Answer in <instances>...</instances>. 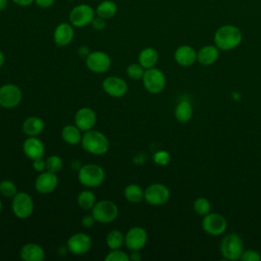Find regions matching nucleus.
<instances>
[{
  "mask_svg": "<svg viewBox=\"0 0 261 261\" xmlns=\"http://www.w3.org/2000/svg\"><path fill=\"white\" fill-rule=\"evenodd\" d=\"M158 58H159L158 52L152 47H147L140 52L138 60H139V64L142 67H144L145 69H148V68L155 67L156 63L158 62Z\"/></svg>",
  "mask_w": 261,
  "mask_h": 261,
  "instance_id": "24",
  "label": "nucleus"
},
{
  "mask_svg": "<svg viewBox=\"0 0 261 261\" xmlns=\"http://www.w3.org/2000/svg\"><path fill=\"white\" fill-rule=\"evenodd\" d=\"M22 150L24 155L31 160L42 158L45 154L44 143L37 137H28L22 144Z\"/></svg>",
  "mask_w": 261,
  "mask_h": 261,
  "instance_id": "19",
  "label": "nucleus"
},
{
  "mask_svg": "<svg viewBox=\"0 0 261 261\" xmlns=\"http://www.w3.org/2000/svg\"><path fill=\"white\" fill-rule=\"evenodd\" d=\"M220 252L227 260L240 259L244 252V243L242 238L234 232L226 234L220 243Z\"/></svg>",
  "mask_w": 261,
  "mask_h": 261,
  "instance_id": "4",
  "label": "nucleus"
},
{
  "mask_svg": "<svg viewBox=\"0 0 261 261\" xmlns=\"http://www.w3.org/2000/svg\"><path fill=\"white\" fill-rule=\"evenodd\" d=\"M62 167V159L58 155H52L46 159V170L57 173Z\"/></svg>",
  "mask_w": 261,
  "mask_h": 261,
  "instance_id": "33",
  "label": "nucleus"
},
{
  "mask_svg": "<svg viewBox=\"0 0 261 261\" xmlns=\"http://www.w3.org/2000/svg\"><path fill=\"white\" fill-rule=\"evenodd\" d=\"M58 185V177L56 173L51 171H43L35 179V189L40 194L52 193Z\"/></svg>",
  "mask_w": 261,
  "mask_h": 261,
  "instance_id": "16",
  "label": "nucleus"
},
{
  "mask_svg": "<svg viewBox=\"0 0 261 261\" xmlns=\"http://www.w3.org/2000/svg\"><path fill=\"white\" fill-rule=\"evenodd\" d=\"M102 88L106 94L114 98L123 97L127 92V84L126 82L115 75L107 76L102 82Z\"/></svg>",
  "mask_w": 261,
  "mask_h": 261,
  "instance_id": "15",
  "label": "nucleus"
},
{
  "mask_svg": "<svg viewBox=\"0 0 261 261\" xmlns=\"http://www.w3.org/2000/svg\"><path fill=\"white\" fill-rule=\"evenodd\" d=\"M170 197L169 189L163 184H152L144 191V199L153 206L164 205Z\"/></svg>",
  "mask_w": 261,
  "mask_h": 261,
  "instance_id": "9",
  "label": "nucleus"
},
{
  "mask_svg": "<svg viewBox=\"0 0 261 261\" xmlns=\"http://www.w3.org/2000/svg\"><path fill=\"white\" fill-rule=\"evenodd\" d=\"M11 209L17 218L25 219L30 217L34 211V201L28 193L17 192L12 198Z\"/></svg>",
  "mask_w": 261,
  "mask_h": 261,
  "instance_id": "8",
  "label": "nucleus"
},
{
  "mask_svg": "<svg viewBox=\"0 0 261 261\" xmlns=\"http://www.w3.org/2000/svg\"><path fill=\"white\" fill-rule=\"evenodd\" d=\"M194 210L198 215L205 216L211 212V204L206 198L199 197L194 202Z\"/></svg>",
  "mask_w": 261,
  "mask_h": 261,
  "instance_id": "31",
  "label": "nucleus"
},
{
  "mask_svg": "<svg viewBox=\"0 0 261 261\" xmlns=\"http://www.w3.org/2000/svg\"><path fill=\"white\" fill-rule=\"evenodd\" d=\"M219 56V49L216 46L206 45L197 52V60L200 64L208 66L216 62Z\"/></svg>",
  "mask_w": 261,
  "mask_h": 261,
  "instance_id": "22",
  "label": "nucleus"
},
{
  "mask_svg": "<svg viewBox=\"0 0 261 261\" xmlns=\"http://www.w3.org/2000/svg\"><path fill=\"white\" fill-rule=\"evenodd\" d=\"M86 65L95 73H103L110 68L111 58L103 51H93L86 57Z\"/></svg>",
  "mask_w": 261,
  "mask_h": 261,
  "instance_id": "11",
  "label": "nucleus"
},
{
  "mask_svg": "<svg viewBox=\"0 0 261 261\" xmlns=\"http://www.w3.org/2000/svg\"><path fill=\"white\" fill-rule=\"evenodd\" d=\"M95 222H96V220H95V218L93 217L92 214L91 215H85L82 219V224L86 228H91L94 225Z\"/></svg>",
  "mask_w": 261,
  "mask_h": 261,
  "instance_id": "40",
  "label": "nucleus"
},
{
  "mask_svg": "<svg viewBox=\"0 0 261 261\" xmlns=\"http://www.w3.org/2000/svg\"><path fill=\"white\" fill-rule=\"evenodd\" d=\"M142 259V255L139 253V251H132L129 255V260L132 261H140Z\"/></svg>",
  "mask_w": 261,
  "mask_h": 261,
  "instance_id": "43",
  "label": "nucleus"
},
{
  "mask_svg": "<svg viewBox=\"0 0 261 261\" xmlns=\"http://www.w3.org/2000/svg\"><path fill=\"white\" fill-rule=\"evenodd\" d=\"M2 209H3V204H2V201L0 200V213L2 212Z\"/></svg>",
  "mask_w": 261,
  "mask_h": 261,
  "instance_id": "47",
  "label": "nucleus"
},
{
  "mask_svg": "<svg viewBox=\"0 0 261 261\" xmlns=\"http://www.w3.org/2000/svg\"><path fill=\"white\" fill-rule=\"evenodd\" d=\"M145 68L142 67L139 63H132L126 67V74L132 80H140L143 77Z\"/></svg>",
  "mask_w": 261,
  "mask_h": 261,
  "instance_id": "34",
  "label": "nucleus"
},
{
  "mask_svg": "<svg viewBox=\"0 0 261 261\" xmlns=\"http://www.w3.org/2000/svg\"><path fill=\"white\" fill-rule=\"evenodd\" d=\"M174 116L179 122H188L193 116V107L190 101H180L174 109Z\"/></svg>",
  "mask_w": 261,
  "mask_h": 261,
  "instance_id": "27",
  "label": "nucleus"
},
{
  "mask_svg": "<svg viewBox=\"0 0 261 261\" xmlns=\"http://www.w3.org/2000/svg\"><path fill=\"white\" fill-rule=\"evenodd\" d=\"M106 244L109 249H120L124 244V236L120 230L113 229L108 232L106 237Z\"/></svg>",
  "mask_w": 261,
  "mask_h": 261,
  "instance_id": "30",
  "label": "nucleus"
},
{
  "mask_svg": "<svg viewBox=\"0 0 261 261\" xmlns=\"http://www.w3.org/2000/svg\"><path fill=\"white\" fill-rule=\"evenodd\" d=\"M174 60L180 66H191L197 60V52L190 45H181L174 52Z\"/></svg>",
  "mask_w": 261,
  "mask_h": 261,
  "instance_id": "20",
  "label": "nucleus"
},
{
  "mask_svg": "<svg viewBox=\"0 0 261 261\" xmlns=\"http://www.w3.org/2000/svg\"><path fill=\"white\" fill-rule=\"evenodd\" d=\"M33 168L35 171H37L39 173L45 171L46 170V160H44L43 157L33 160Z\"/></svg>",
  "mask_w": 261,
  "mask_h": 261,
  "instance_id": "39",
  "label": "nucleus"
},
{
  "mask_svg": "<svg viewBox=\"0 0 261 261\" xmlns=\"http://www.w3.org/2000/svg\"><path fill=\"white\" fill-rule=\"evenodd\" d=\"M8 5V0H0V11L4 10Z\"/></svg>",
  "mask_w": 261,
  "mask_h": 261,
  "instance_id": "45",
  "label": "nucleus"
},
{
  "mask_svg": "<svg viewBox=\"0 0 261 261\" xmlns=\"http://www.w3.org/2000/svg\"><path fill=\"white\" fill-rule=\"evenodd\" d=\"M243 39L241 30L232 24H224L218 28L214 34L215 46L222 51H228L238 47Z\"/></svg>",
  "mask_w": 261,
  "mask_h": 261,
  "instance_id": "1",
  "label": "nucleus"
},
{
  "mask_svg": "<svg viewBox=\"0 0 261 261\" xmlns=\"http://www.w3.org/2000/svg\"><path fill=\"white\" fill-rule=\"evenodd\" d=\"M19 256L24 261H42L45 258V251L39 244L28 243L21 247Z\"/></svg>",
  "mask_w": 261,
  "mask_h": 261,
  "instance_id": "21",
  "label": "nucleus"
},
{
  "mask_svg": "<svg viewBox=\"0 0 261 261\" xmlns=\"http://www.w3.org/2000/svg\"><path fill=\"white\" fill-rule=\"evenodd\" d=\"M91 24H92V27H93V29L95 31L100 32V31H103L106 28V19H104V18H102V17L97 15V16L94 17V19L92 20Z\"/></svg>",
  "mask_w": 261,
  "mask_h": 261,
  "instance_id": "38",
  "label": "nucleus"
},
{
  "mask_svg": "<svg viewBox=\"0 0 261 261\" xmlns=\"http://www.w3.org/2000/svg\"><path fill=\"white\" fill-rule=\"evenodd\" d=\"M171 157L170 154L165 151V150H160L157 151L154 155H153V160L157 165H161V166H165L169 163Z\"/></svg>",
  "mask_w": 261,
  "mask_h": 261,
  "instance_id": "36",
  "label": "nucleus"
},
{
  "mask_svg": "<svg viewBox=\"0 0 261 261\" xmlns=\"http://www.w3.org/2000/svg\"><path fill=\"white\" fill-rule=\"evenodd\" d=\"M89 49H88V47H86V46H82V47H80V49H79V54L82 56V57H87L88 55H89Z\"/></svg>",
  "mask_w": 261,
  "mask_h": 261,
  "instance_id": "44",
  "label": "nucleus"
},
{
  "mask_svg": "<svg viewBox=\"0 0 261 261\" xmlns=\"http://www.w3.org/2000/svg\"><path fill=\"white\" fill-rule=\"evenodd\" d=\"M82 130L75 124H67L61 130L63 141L69 145H76L82 141Z\"/></svg>",
  "mask_w": 261,
  "mask_h": 261,
  "instance_id": "25",
  "label": "nucleus"
},
{
  "mask_svg": "<svg viewBox=\"0 0 261 261\" xmlns=\"http://www.w3.org/2000/svg\"><path fill=\"white\" fill-rule=\"evenodd\" d=\"M81 143L86 152L94 155H104L109 150V141L107 137L99 130L90 129L85 132Z\"/></svg>",
  "mask_w": 261,
  "mask_h": 261,
  "instance_id": "2",
  "label": "nucleus"
},
{
  "mask_svg": "<svg viewBox=\"0 0 261 261\" xmlns=\"http://www.w3.org/2000/svg\"><path fill=\"white\" fill-rule=\"evenodd\" d=\"M123 195L124 198L130 203H140L144 199V191L139 185L136 184L126 186Z\"/></svg>",
  "mask_w": 261,
  "mask_h": 261,
  "instance_id": "28",
  "label": "nucleus"
},
{
  "mask_svg": "<svg viewBox=\"0 0 261 261\" xmlns=\"http://www.w3.org/2000/svg\"><path fill=\"white\" fill-rule=\"evenodd\" d=\"M96 14L104 19L113 17L117 12V5L113 0H103L96 7Z\"/></svg>",
  "mask_w": 261,
  "mask_h": 261,
  "instance_id": "26",
  "label": "nucleus"
},
{
  "mask_svg": "<svg viewBox=\"0 0 261 261\" xmlns=\"http://www.w3.org/2000/svg\"><path fill=\"white\" fill-rule=\"evenodd\" d=\"M67 249L73 255H84L92 248V239L85 232H76L67 240Z\"/></svg>",
  "mask_w": 261,
  "mask_h": 261,
  "instance_id": "14",
  "label": "nucleus"
},
{
  "mask_svg": "<svg viewBox=\"0 0 261 261\" xmlns=\"http://www.w3.org/2000/svg\"><path fill=\"white\" fill-rule=\"evenodd\" d=\"M77 178L83 186L87 188H96L104 181L105 171L98 164H85L80 168Z\"/></svg>",
  "mask_w": 261,
  "mask_h": 261,
  "instance_id": "3",
  "label": "nucleus"
},
{
  "mask_svg": "<svg viewBox=\"0 0 261 261\" xmlns=\"http://www.w3.org/2000/svg\"><path fill=\"white\" fill-rule=\"evenodd\" d=\"M148 234L141 226L130 227L124 236V245L130 251H140L147 243Z\"/></svg>",
  "mask_w": 261,
  "mask_h": 261,
  "instance_id": "13",
  "label": "nucleus"
},
{
  "mask_svg": "<svg viewBox=\"0 0 261 261\" xmlns=\"http://www.w3.org/2000/svg\"><path fill=\"white\" fill-rule=\"evenodd\" d=\"M227 227L226 219L219 213H208L202 220V228L211 236L222 234Z\"/></svg>",
  "mask_w": 261,
  "mask_h": 261,
  "instance_id": "12",
  "label": "nucleus"
},
{
  "mask_svg": "<svg viewBox=\"0 0 261 261\" xmlns=\"http://www.w3.org/2000/svg\"><path fill=\"white\" fill-rule=\"evenodd\" d=\"M129 256L119 249L112 250L105 256V261H128Z\"/></svg>",
  "mask_w": 261,
  "mask_h": 261,
  "instance_id": "35",
  "label": "nucleus"
},
{
  "mask_svg": "<svg viewBox=\"0 0 261 261\" xmlns=\"http://www.w3.org/2000/svg\"><path fill=\"white\" fill-rule=\"evenodd\" d=\"M22 99L21 90L13 84H6L0 87V106L6 109L16 107Z\"/></svg>",
  "mask_w": 261,
  "mask_h": 261,
  "instance_id": "10",
  "label": "nucleus"
},
{
  "mask_svg": "<svg viewBox=\"0 0 261 261\" xmlns=\"http://www.w3.org/2000/svg\"><path fill=\"white\" fill-rule=\"evenodd\" d=\"M96 15V11L89 4H79L69 12V22L74 28H84L91 24Z\"/></svg>",
  "mask_w": 261,
  "mask_h": 261,
  "instance_id": "7",
  "label": "nucleus"
},
{
  "mask_svg": "<svg viewBox=\"0 0 261 261\" xmlns=\"http://www.w3.org/2000/svg\"><path fill=\"white\" fill-rule=\"evenodd\" d=\"M145 89L151 94H158L165 88L166 79L162 70L156 67L145 69L142 77Z\"/></svg>",
  "mask_w": 261,
  "mask_h": 261,
  "instance_id": "6",
  "label": "nucleus"
},
{
  "mask_svg": "<svg viewBox=\"0 0 261 261\" xmlns=\"http://www.w3.org/2000/svg\"><path fill=\"white\" fill-rule=\"evenodd\" d=\"M77 205L84 210H91L96 203L95 194L90 190H84L77 195Z\"/></svg>",
  "mask_w": 261,
  "mask_h": 261,
  "instance_id": "29",
  "label": "nucleus"
},
{
  "mask_svg": "<svg viewBox=\"0 0 261 261\" xmlns=\"http://www.w3.org/2000/svg\"><path fill=\"white\" fill-rule=\"evenodd\" d=\"M74 37L73 25L70 22L59 23L53 33L54 43L59 47H65L71 43Z\"/></svg>",
  "mask_w": 261,
  "mask_h": 261,
  "instance_id": "18",
  "label": "nucleus"
},
{
  "mask_svg": "<svg viewBox=\"0 0 261 261\" xmlns=\"http://www.w3.org/2000/svg\"><path fill=\"white\" fill-rule=\"evenodd\" d=\"M45 128V122L38 116H30L22 123V130L28 137H38Z\"/></svg>",
  "mask_w": 261,
  "mask_h": 261,
  "instance_id": "23",
  "label": "nucleus"
},
{
  "mask_svg": "<svg viewBox=\"0 0 261 261\" xmlns=\"http://www.w3.org/2000/svg\"><path fill=\"white\" fill-rule=\"evenodd\" d=\"M17 193L15 184L10 179H3L0 181V194L6 198H13Z\"/></svg>",
  "mask_w": 261,
  "mask_h": 261,
  "instance_id": "32",
  "label": "nucleus"
},
{
  "mask_svg": "<svg viewBox=\"0 0 261 261\" xmlns=\"http://www.w3.org/2000/svg\"><path fill=\"white\" fill-rule=\"evenodd\" d=\"M4 61H5V56H4L3 52L0 50V67L4 64Z\"/></svg>",
  "mask_w": 261,
  "mask_h": 261,
  "instance_id": "46",
  "label": "nucleus"
},
{
  "mask_svg": "<svg viewBox=\"0 0 261 261\" xmlns=\"http://www.w3.org/2000/svg\"><path fill=\"white\" fill-rule=\"evenodd\" d=\"M55 0H35V3L41 8H49L54 4Z\"/></svg>",
  "mask_w": 261,
  "mask_h": 261,
  "instance_id": "41",
  "label": "nucleus"
},
{
  "mask_svg": "<svg viewBox=\"0 0 261 261\" xmlns=\"http://www.w3.org/2000/svg\"><path fill=\"white\" fill-rule=\"evenodd\" d=\"M91 214L99 223H110L118 216V207L110 200L96 202L91 209Z\"/></svg>",
  "mask_w": 261,
  "mask_h": 261,
  "instance_id": "5",
  "label": "nucleus"
},
{
  "mask_svg": "<svg viewBox=\"0 0 261 261\" xmlns=\"http://www.w3.org/2000/svg\"><path fill=\"white\" fill-rule=\"evenodd\" d=\"M240 259L243 261H259L261 260V255L256 250H244Z\"/></svg>",
  "mask_w": 261,
  "mask_h": 261,
  "instance_id": "37",
  "label": "nucleus"
},
{
  "mask_svg": "<svg viewBox=\"0 0 261 261\" xmlns=\"http://www.w3.org/2000/svg\"><path fill=\"white\" fill-rule=\"evenodd\" d=\"M13 3H15L18 6L21 7H27L30 6L31 4H33L35 2V0H11Z\"/></svg>",
  "mask_w": 261,
  "mask_h": 261,
  "instance_id": "42",
  "label": "nucleus"
},
{
  "mask_svg": "<svg viewBox=\"0 0 261 261\" xmlns=\"http://www.w3.org/2000/svg\"><path fill=\"white\" fill-rule=\"evenodd\" d=\"M97 116L93 109L89 107H83L79 109L74 115V124L83 132L93 129L96 124Z\"/></svg>",
  "mask_w": 261,
  "mask_h": 261,
  "instance_id": "17",
  "label": "nucleus"
}]
</instances>
